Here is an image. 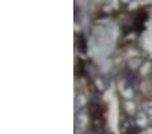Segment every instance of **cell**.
<instances>
[{
    "label": "cell",
    "instance_id": "2",
    "mask_svg": "<svg viewBox=\"0 0 152 134\" xmlns=\"http://www.w3.org/2000/svg\"><path fill=\"white\" fill-rule=\"evenodd\" d=\"M142 109H144V112H147V114L152 115V103H144V106H142Z\"/></svg>",
    "mask_w": 152,
    "mask_h": 134
},
{
    "label": "cell",
    "instance_id": "1",
    "mask_svg": "<svg viewBox=\"0 0 152 134\" xmlns=\"http://www.w3.org/2000/svg\"><path fill=\"white\" fill-rule=\"evenodd\" d=\"M137 123H139L140 126H144V125L147 123V119H145V117H144V112H140V114L137 115Z\"/></svg>",
    "mask_w": 152,
    "mask_h": 134
}]
</instances>
